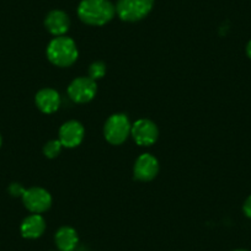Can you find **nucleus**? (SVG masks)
Wrapping results in <instances>:
<instances>
[{
	"mask_svg": "<svg viewBox=\"0 0 251 251\" xmlns=\"http://www.w3.org/2000/svg\"><path fill=\"white\" fill-rule=\"evenodd\" d=\"M116 14V6L110 0H81L78 16L83 23L91 26H102L110 23Z\"/></svg>",
	"mask_w": 251,
	"mask_h": 251,
	"instance_id": "obj_1",
	"label": "nucleus"
},
{
	"mask_svg": "<svg viewBox=\"0 0 251 251\" xmlns=\"http://www.w3.org/2000/svg\"><path fill=\"white\" fill-rule=\"evenodd\" d=\"M47 57L54 66L69 67L78 58V48L72 38L59 36L48 45Z\"/></svg>",
	"mask_w": 251,
	"mask_h": 251,
	"instance_id": "obj_2",
	"label": "nucleus"
},
{
	"mask_svg": "<svg viewBox=\"0 0 251 251\" xmlns=\"http://www.w3.org/2000/svg\"><path fill=\"white\" fill-rule=\"evenodd\" d=\"M154 0H118L116 14L127 23H136L146 18L151 11Z\"/></svg>",
	"mask_w": 251,
	"mask_h": 251,
	"instance_id": "obj_3",
	"label": "nucleus"
},
{
	"mask_svg": "<svg viewBox=\"0 0 251 251\" xmlns=\"http://www.w3.org/2000/svg\"><path fill=\"white\" fill-rule=\"evenodd\" d=\"M132 126L128 117L123 113H116L106 121L103 132H105V138L107 139L108 143L118 146L128 138Z\"/></svg>",
	"mask_w": 251,
	"mask_h": 251,
	"instance_id": "obj_4",
	"label": "nucleus"
},
{
	"mask_svg": "<svg viewBox=\"0 0 251 251\" xmlns=\"http://www.w3.org/2000/svg\"><path fill=\"white\" fill-rule=\"evenodd\" d=\"M23 201L28 211L40 214L50 209V204H52V197H50V192L43 188L32 187L25 190L23 195Z\"/></svg>",
	"mask_w": 251,
	"mask_h": 251,
	"instance_id": "obj_5",
	"label": "nucleus"
},
{
	"mask_svg": "<svg viewBox=\"0 0 251 251\" xmlns=\"http://www.w3.org/2000/svg\"><path fill=\"white\" fill-rule=\"evenodd\" d=\"M96 91H98V88H96L95 80L89 76L88 78L83 76V78H78L72 81L68 88V95L74 102L85 103L93 100L94 96L96 95Z\"/></svg>",
	"mask_w": 251,
	"mask_h": 251,
	"instance_id": "obj_6",
	"label": "nucleus"
},
{
	"mask_svg": "<svg viewBox=\"0 0 251 251\" xmlns=\"http://www.w3.org/2000/svg\"><path fill=\"white\" fill-rule=\"evenodd\" d=\"M131 133L138 146L149 147L153 146L159 136V131L155 123L149 120H138L132 126Z\"/></svg>",
	"mask_w": 251,
	"mask_h": 251,
	"instance_id": "obj_7",
	"label": "nucleus"
},
{
	"mask_svg": "<svg viewBox=\"0 0 251 251\" xmlns=\"http://www.w3.org/2000/svg\"><path fill=\"white\" fill-rule=\"evenodd\" d=\"M84 138V127L76 121L64 123L59 129V142L63 147L75 148Z\"/></svg>",
	"mask_w": 251,
	"mask_h": 251,
	"instance_id": "obj_8",
	"label": "nucleus"
},
{
	"mask_svg": "<svg viewBox=\"0 0 251 251\" xmlns=\"http://www.w3.org/2000/svg\"><path fill=\"white\" fill-rule=\"evenodd\" d=\"M159 163L155 156L142 154L134 164V177L139 181H151L158 175Z\"/></svg>",
	"mask_w": 251,
	"mask_h": 251,
	"instance_id": "obj_9",
	"label": "nucleus"
},
{
	"mask_svg": "<svg viewBox=\"0 0 251 251\" xmlns=\"http://www.w3.org/2000/svg\"><path fill=\"white\" fill-rule=\"evenodd\" d=\"M45 25L52 35L59 37V36H64V33L69 30L71 20L64 11L53 10L46 18Z\"/></svg>",
	"mask_w": 251,
	"mask_h": 251,
	"instance_id": "obj_10",
	"label": "nucleus"
},
{
	"mask_svg": "<svg viewBox=\"0 0 251 251\" xmlns=\"http://www.w3.org/2000/svg\"><path fill=\"white\" fill-rule=\"evenodd\" d=\"M36 105L45 113L55 112L60 105L59 94L53 89H42L36 95Z\"/></svg>",
	"mask_w": 251,
	"mask_h": 251,
	"instance_id": "obj_11",
	"label": "nucleus"
},
{
	"mask_svg": "<svg viewBox=\"0 0 251 251\" xmlns=\"http://www.w3.org/2000/svg\"><path fill=\"white\" fill-rule=\"evenodd\" d=\"M46 229L45 219L40 214H32L27 217L21 224V234L24 238L37 239L43 234Z\"/></svg>",
	"mask_w": 251,
	"mask_h": 251,
	"instance_id": "obj_12",
	"label": "nucleus"
},
{
	"mask_svg": "<svg viewBox=\"0 0 251 251\" xmlns=\"http://www.w3.org/2000/svg\"><path fill=\"white\" fill-rule=\"evenodd\" d=\"M55 244L60 251H73L78 244V234L71 226H63L55 234Z\"/></svg>",
	"mask_w": 251,
	"mask_h": 251,
	"instance_id": "obj_13",
	"label": "nucleus"
},
{
	"mask_svg": "<svg viewBox=\"0 0 251 251\" xmlns=\"http://www.w3.org/2000/svg\"><path fill=\"white\" fill-rule=\"evenodd\" d=\"M106 73V66L102 62H95L93 63L89 68V78H91L93 80L96 79H101Z\"/></svg>",
	"mask_w": 251,
	"mask_h": 251,
	"instance_id": "obj_14",
	"label": "nucleus"
},
{
	"mask_svg": "<svg viewBox=\"0 0 251 251\" xmlns=\"http://www.w3.org/2000/svg\"><path fill=\"white\" fill-rule=\"evenodd\" d=\"M62 147H63L62 143H60L59 141H50L45 146V148H43V153H45V155L47 156V158L53 159L60 153Z\"/></svg>",
	"mask_w": 251,
	"mask_h": 251,
	"instance_id": "obj_15",
	"label": "nucleus"
},
{
	"mask_svg": "<svg viewBox=\"0 0 251 251\" xmlns=\"http://www.w3.org/2000/svg\"><path fill=\"white\" fill-rule=\"evenodd\" d=\"M9 192H10L11 196H23L24 192H25V190H24L23 187H21V185H19V183H11L10 187H9Z\"/></svg>",
	"mask_w": 251,
	"mask_h": 251,
	"instance_id": "obj_16",
	"label": "nucleus"
},
{
	"mask_svg": "<svg viewBox=\"0 0 251 251\" xmlns=\"http://www.w3.org/2000/svg\"><path fill=\"white\" fill-rule=\"evenodd\" d=\"M243 211H244V214H245L248 218L251 219V196H249L248 199H246V201L244 202Z\"/></svg>",
	"mask_w": 251,
	"mask_h": 251,
	"instance_id": "obj_17",
	"label": "nucleus"
},
{
	"mask_svg": "<svg viewBox=\"0 0 251 251\" xmlns=\"http://www.w3.org/2000/svg\"><path fill=\"white\" fill-rule=\"evenodd\" d=\"M246 54H248V57L251 59V40L249 41V43L246 45Z\"/></svg>",
	"mask_w": 251,
	"mask_h": 251,
	"instance_id": "obj_18",
	"label": "nucleus"
},
{
	"mask_svg": "<svg viewBox=\"0 0 251 251\" xmlns=\"http://www.w3.org/2000/svg\"><path fill=\"white\" fill-rule=\"evenodd\" d=\"M235 251H248V250H243V249H239V250H235Z\"/></svg>",
	"mask_w": 251,
	"mask_h": 251,
	"instance_id": "obj_19",
	"label": "nucleus"
},
{
	"mask_svg": "<svg viewBox=\"0 0 251 251\" xmlns=\"http://www.w3.org/2000/svg\"><path fill=\"white\" fill-rule=\"evenodd\" d=\"M1 142L3 141H1V136H0V146H1Z\"/></svg>",
	"mask_w": 251,
	"mask_h": 251,
	"instance_id": "obj_20",
	"label": "nucleus"
}]
</instances>
